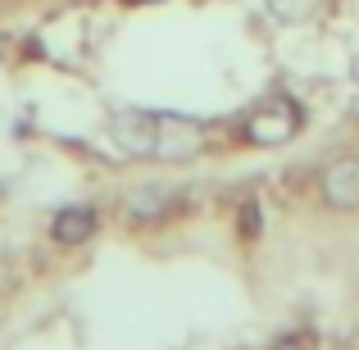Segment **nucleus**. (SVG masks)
<instances>
[{"label": "nucleus", "mask_w": 359, "mask_h": 350, "mask_svg": "<svg viewBox=\"0 0 359 350\" xmlns=\"http://www.w3.org/2000/svg\"><path fill=\"white\" fill-rule=\"evenodd\" d=\"M300 128H305V114H300L296 100L291 96H269L264 105L250 109V119H245V141H255V146H287Z\"/></svg>", "instance_id": "obj_1"}, {"label": "nucleus", "mask_w": 359, "mask_h": 350, "mask_svg": "<svg viewBox=\"0 0 359 350\" xmlns=\"http://www.w3.org/2000/svg\"><path fill=\"white\" fill-rule=\"evenodd\" d=\"M201 146H205V132L196 128L191 119H168V114H159L155 155H150V159H191V155H201Z\"/></svg>", "instance_id": "obj_2"}, {"label": "nucleus", "mask_w": 359, "mask_h": 350, "mask_svg": "<svg viewBox=\"0 0 359 350\" xmlns=\"http://www.w3.org/2000/svg\"><path fill=\"white\" fill-rule=\"evenodd\" d=\"M318 191L332 210H355L359 205V155H337L318 177Z\"/></svg>", "instance_id": "obj_3"}, {"label": "nucleus", "mask_w": 359, "mask_h": 350, "mask_svg": "<svg viewBox=\"0 0 359 350\" xmlns=\"http://www.w3.org/2000/svg\"><path fill=\"white\" fill-rule=\"evenodd\" d=\"M177 205V191L173 187H132L123 196V219L132 223H159L164 214H173Z\"/></svg>", "instance_id": "obj_4"}, {"label": "nucleus", "mask_w": 359, "mask_h": 350, "mask_svg": "<svg viewBox=\"0 0 359 350\" xmlns=\"http://www.w3.org/2000/svg\"><path fill=\"white\" fill-rule=\"evenodd\" d=\"M155 128H159V114H118L114 119L118 146L132 150V155H155Z\"/></svg>", "instance_id": "obj_5"}, {"label": "nucleus", "mask_w": 359, "mask_h": 350, "mask_svg": "<svg viewBox=\"0 0 359 350\" xmlns=\"http://www.w3.org/2000/svg\"><path fill=\"white\" fill-rule=\"evenodd\" d=\"M91 232H96V210H87V205H69V210H60L55 223H50V236L64 241V245H82Z\"/></svg>", "instance_id": "obj_6"}, {"label": "nucleus", "mask_w": 359, "mask_h": 350, "mask_svg": "<svg viewBox=\"0 0 359 350\" xmlns=\"http://www.w3.org/2000/svg\"><path fill=\"white\" fill-rule=\"evenodd\" d=\"M327 5H332V0H269L278 23H309V18H318Z\"/></svg>", "instance_id": "obj_7"}, {"label": "nucleus", "mask_w": 359, "mask_h": 350, "mask_svg": "<svg viewBox=\"0 0 359 350\" xmlns=\"http://www.w3.org/2000/svg\"><path fill=\"white\" fill-rule=\"evenodd\" d=\"M273 350H318L314 346V337H305V332H291V337H282Z\"/></svg>", "instance_id": "obj_8"}, {"label": "nucleus", "mask_w": 359, "mask_h": 350, "mask_svg": "<svg viewBox=\"0 0 359 350\" xmlns=\"http://www.w3.org/2000/svg\"><path fill=\"white\" fill-rule=\"evenodd\" d=\"M132 5H159V0H132Z\"/></svg>", "instance_id": "obj_9"}]
</instances>
